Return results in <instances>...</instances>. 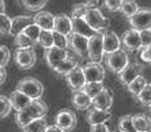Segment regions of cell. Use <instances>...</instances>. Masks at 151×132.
I'll return each mask as SVG.
<instances>
[{"label": "cell", "instance_id": "cell-1", "mask_svg": "<svg viewBox=\"0 0 151 132\" xmlns=\"http://www.w3.org/2000/svg\"><path fill=\"white\" fill-rule=\"evenodd\" d=\"M47 113V105L41 100H32L27 107L22 110L17 112L16 114V123L19 128L26 127L32 120L44 118Z\"/></svg>", "mask_w": 151, "mask_h": 132}, {"label": "cell", "instance_id": "cell-2", "mask_svg": "<svg viewBox=\"0 0 151 132\" xmlns=\"http://www.w3.org/2000/svg\"><path fill=\"white\" fill-rule=\"evenodd\" d=\"M17 90L27 95L31 100H40L44 95L45 87L42 82L36 77H24L17 84Z\"/></svg>", "mask_w": 151, "mask_h": 132}, {"label": "cell", "instance_id": "cell-3", "mask_svg": "<svg viewBox=\"0 0 151 132\" xmlns=\"http://www.w3.org/2000/svg\"><path fill=\"white\" fill-rule=\"evenodd\" d=\"M83 19L96 33H104L110 26V21L101 13L99 8H88L83 16Z\"/></svg>", "mask_w": 151, "mask_h": 132}, {"label": "cell", "instance_id": "cell-4", "mask_svg": "<svg viewBox=\"0 0 151 132\" xmlns=\"http://www.w3.org/2000/svg\"><path fill=\"white\" fill-rule=\"evenodd\" d=\"M105 63L113 73L119 74L124 69V67L129 63V58H128L126 50L119 49V50L110 53V54H105Z\"/></svg>", "mask_w": 151, "mask_h": 132}, {"label": "cell", "instance_id": "cell-5", "mask_svg": "<svg viewBox=\"0 0 151 132\" xmlns=\"http://www.w3.org/2000/svg\"><path fill=\"white\" fill-rule=\"evenodd\" d=\"M14 60H16L17 66L21 69L27 71L31 69L35 66L37 55L33 48H26V49H17L14 53Z\"/></svg>", "mask_w": 151, "mask_h": 132}, {"label": "cell", "instance_id": "cell-6", "mask_svg": "<svg viewBox=\"0 0 151 132\" xmlns=\"http://www.w3.org/2000/svg\"><path fill=\"white\" fill-rule=\"evenodd\" d=\"M69 41V48L68 50H72L73 54H76L78 59H85L87 56V46H88V39L85 36H81L78 33L72 32L68 36Z\"/></svg>", "mask_w": 151, "mask_h": 132}, {"label": "cell", "instance_id": "cell-7", "mask_svg": "<svg viewBox=\"0 0 151 132\" xmlns=\"http://www.w3.org/2000/svg\"><path fill=\"white\" fill-rule=\"evenodd\" d=\"M87 58L91 62L101 63L104 58V48H103V33H95L88 39L87 46Z\"/></svg>", "mask_w": 151, "mask_h": 132}, {"label": "cell", "instance_id": "cell-8", "mask_svg": "<svg viewBox=\"0 0 151 132\" xmlns=\"http://www.w3.org/2000/svg\"><path fill=\"white\" fill-rule=\"evenodd\" d=\"M129 25L137 31L151 30V8H138L137 12L129 17Z\"/></svg>", "mask_w": 151, "mask_h": 132}, {"label": "cell", "instance_id": "cell-9", "mask_svg": "<svg viewBox=\"0 0 151 132\" xmlns=\"http://www.w3.org/2000/svg\"><path fill=\"white\" fill-rule=\"evenodd\" d=\"M55 124L64 132H69L77 126V115L70 109H60L55 115Z\"/></svg>", "mask_w": 151, "mask_h": 132}, {"label": "cell", "instance_id": "cell-10", "mask_svg": "<svg viewBox=\"0 0 151 132\" xmlns=\"http://www.w3.org/2000/svg\"><path fill=\"white\" fill-rule=\"evenodd\" d=\"M122 49L129 53H137L141 49V40H139V31L134 28L127 30L122 36Z\"/></svg>", "mask_w": 151, "mask_h": 132}, {"label": "cell", "instance_id": "cell-11", "mask_svg": "<svg viewBox=\"0 0 151 132\" xmlns=\"http://www.w3.org/2000/svg\"><path fill=\"white\" fill-rule=\"evenodd\" d=\"M86 82H103L105 78V69L101 63L88 62L82 67Z\"/></svg>", "mask_w": 151, "mask_h": 132}, {"label": "cell", "instance_id": "cell-12", "mask_svg": "<svg viewBox=\"0 0 151 132\" xmlns=\"http://www.w3.org/2000/svg\"><path fill=\"white\" fill-rule=\"evenodd\" d=\"M142 69L143 67L137 62H129L124 67V69L120 72L119 76V82L124 86H128L133 80H136L137 77L142 76Z\"/></svg>", "mask_w": 151, "mask_h": 132}, {"label": "cell", "instance_id": "cell-13", "mask_svg": "<svg viewBox=\"0 0 151 132\" xmlns=\"http://www.w3.org/2000/svg\"><path fill=\"white\" fill-rule=\"evenodd\" d=\"M69 55V50H65V49H60L56 46H51L49 49H45V60H46V64L49 68L54 69L56 66L63 62L67 56Z\"/></svg>", "mask_w": 151, "mask_h": 132}, {"label": "cell", "instance_id": "cell-14", "mask_svg": "<svg viewBox=\"0 0 151 132\" xmlns=\"http://www.w3.org/2000/svg\"><path fill=\"white\" fill-rule=\"evenodd\" d=\"M65 81L67 85L72 91H80L86 84V78L82 71V67L78 66L76 69H73L72 72L65 74Z\"/></svg>", "mask_w": 151, "mask_h": 132}, {"label": "cell", "instance_id": "cell-15", "mask_svg": "<svg viewBox=\"0 0 151 132\" xmlns=\"http://www.w3.org/2000/svg\"><path fill=\"white\" fill-rule=\"evenodd\" d=\"M103 48H104V55L122 49L120 37L114 31H105L103 33Z\"/></svg>", "mask_w": 151, "mask_h": 132}, {"label": "cell", "instance_id": "cell-16", "mask_svg": "<svg viewBox=\"0 0 151 132\" xmlns=\"http://www.w3.org/2000/svg\"><path fill=\"white\" fill-rule=\"evenodd\" d=\"M64 36H69L72 33V18L64 13L56 14L54 17V30Z\"/></svg>", "mask_w": 151, "mask_h": 132}, {"label": "cell", "instance_id": "cell-17", "mask_svg": "<svg viewBox=\"0 0 151 132\" xmlns=\"http://www.w3.org/2000/svg\"><path fill=\"white\" fill-rule=\"evenodd\" d=\"M110 118H111V112L110 110H101V109H96V108L88 109L87 115H86V119H87L90 126L106 123Z\"/></svg>", "mask_w": 151, "mask_h": 132}, {"label": "cell", "instance_id": "cell-18", "mask_svg": "<svg viewBox=\"0 0 151 132\" xmlns=\"http://www.w3.org/2000/svg\"><path fill=\"white\" fill-rule=\"evenodd\" d=\"M33 23V17L29 16H17L12 18V23H10V36H17L18 33L23 32L29 25Z\"/></svg>", "mask_w": 151, "mask_h": 132}, {"label": "cell", "instance_id": "cell-19", "mask_svg": "<svg viewBox=\"0 0 151 132\" xmlns=\"http://www.w3.org/2000/svg\"><path fill=\"white\" fill-rule=\"evenodd\" d=\"M54 14L50 12H45L40 10L33 17V23L37 25L41 30H46V31H52L54 30Z\"/></svg>", "mask_w": 151, "mask_h": 132}, {"label": "cell", "instance_id": "cell-20", "mask_svg": "<svg viewBox=\"0 0 151 132\" xmlns=\"http://www.w3.org/2000/svg\"><path fill=\"white\" fill-rule=\"evenodd\" d=\"M113 105V94L108 89H104L99 95L92 99V108L101 110H110Z\"/></svg>", "mask_w": 151, "mask_h": 132}, {"label": "cell", "instance_id": "cell-21", "mask_svg": "<svg viewBox=\"0 0 151 132\" xmlns=\"http://www.w3.org/2000/svg\"><path fill=\"white\" fill-rule=\"evenodd\" d=\"M78 66H80V60H78L77 56L70 54V51H69V55H68L63 62H60L52 71H54L55 73H58V74H63V76H65V74H68L73 69L77 68Z\"/></svg>", "mask_w": 151, "mask_h": 132}, {"label": "cell", "instance_id": "cell-22", "mask_svg": "<svg viewBox=\"0 0 151 132\" xmlns=\"http://www.w3.org/2000/svg\"><path fill=\"white\" fill-rule=\"evenodd\" d=\"M72 105L77 110H88L92 107V99L86 95L82 90L73 91V94H72Z\"/></svg>", "mask_w": 151, "mask_h": 132}, {"label": "cell", "instance_id": "cell-23", "mask_svg": "<svg viewBox=\"0 0 151 132\" xmlns=\"http://www.w3.org/2000/svg\"><path fill=\"white\" fill-rule=\"evenodd\" d=\"M72 32L78 33V35H81V36H85V37H87V39H90V37L96 33L87 25V22H86L83 18H72Z\"/></svg>", "mask_w": 151, "mask_h": 132}, {"label": "cell", "instance_id": "cell-24", "mask_svg": "<svg viewBox=\"0 0 151 132\" xmlns=\"http://www.w3.org/2000/svg\"><path fill=\"white\" fill-rule=\"evenodd\" d=\"M9 101H10V104H12V108L14 109V110L19 112V110H22V109H24L26 107H27L32 100L29 99L27 95H24L23 92H21L19 90L16 89L9 95Z\"/></svg>", "mask_w": 151, "mask_h": 132}, {"label": "cell", "instance_id": "cell-25", "mask_svg": "<svg viewBox=\"0 0 151 132\" xmlns=\"http://www.w3.org/2000/svg\"><path fill=\"white\" fill-rule=\"evenodd\" d=\"M133 127L137 132H151V118L146 114L138 113L132 115Z\"/></svg>", "mask_w": 151, "mask_h": 132}, {"label": "cell", "instance_id": "cell-26", "mask_svg": "<svg viewBox=\"0 0 151 132\" xmlns=\"http://www.w3.org/2000/svg\"><path fill=\"white\" fill-rule=\"evenodd\" d=\"M18 3L28 12H40L46 6L49 0H18Z\"/></svg>", "mask_w": 151, "mask_h": 132}, {"label": "cell", "instance_id": "cell-27", "mask_svg": "<svg viewBox=\"0 0 151 132\" xmlns=\"http://www.w3.org/2000/svg\"><path fill=\"white\" fill-rule=\"evenodd\" d=\"M147 84H149V82H147L146 78L143 77V76H139V77L136 78V80L132 81L128 86H126V87H127V90H128V92H129L132 96H134V97H136L139 92L142 91V89L145 87Z\"/></svg>", "mask_w": 151, "mask_h": 132}, {"label": "cell", "instance_id": "cell-28", "mask_svg": "<svg viewBox=\"0 0 151 132\" xmlns=\"http://www.w3.org/2000/svg\"><path fill=\"white\" fill-rule=\"evenodd\" d=\"M104 89L105 87H104L103 82H86L85 86L82 87V91L87 96L91 97V99H93V97L99 95Z\"/></svg>", "mask_w": 151, "mask_h": 132}, {"label": "cell", "instance_id": "cell-29", "mask_svg": "<svg viewBox=\"0 0 151 132\" xmlns=\"http://www.w3.org/2000/svg\"><path fill=\"white\" fill-rule=\"evenodd\" d=\"M46 127H47V122L44 117V118L32 120L31 123H28L26 127L22 128V131L23 132H44Z\"/></svg>", "mask_w": 151, "mask_h": 132}, {"label": "cell", "instance_id": "cell-30", "mask_svg": "<svg viewBox=\"0 0 151 132\" xmlns=\"http://www.w3.org/2000/svg\"><path fill=\"white\" fill-rule=\"evenodd\" d=\"M138 4L136 3V0H123L122 4H120V8L119 10L122 12L126 17H132L133 14L138 10Z\"/></svg>", "mask_w": 151, "mask_h": 132}, {"label": "cell", "instance_id": "cell-31", "mask_svg": "<svg viewBox=\"0 0 151 132\" xmlns=\"http://www.w3.org/2000/svg\"><path fill=\"white\" fill-rule=\"evenodd\" d=\"M37 44L40 46H42L44 49H49L51 46H54V37H52V31H46L42 30L37 39Z\"/></svg>", "mask_w": 151, "mask_h": 132}, {"label": "cell", "instance_id": "cell-32", "mask_svg": "<svg viewBox=\"0 0 151 132\" xmlns=\"http://www.w3.org/2000/svg\"><path fill=\"white\" fill-rule=\"evenodd\" d=\"M136 99L139 104H142L143 107L151 108V84H147L145 87L142 89V91L136 96Z\"/></svg>", "mask_w": 151, "mask_h": 132}, {"label": "cell", "instance_id": "cell-33", "mask_svg": "<svg viewBox=\"0 0 151 132\" xmlns=\"http://www.w3.org/2000/svg\"><path fill=\"white\" fill-rule=\"evenodd\" d=\"M118 128L119 132H137L133 127L132 115H123L118 119Z\"/></svg>", "mask_w": 151, "mask_h": 132}, {"label": "cell", "instance_id": "cell-34", "mask_svg": "<svg viewBox=\"0 0 151 132\" xmlns=\"http://www.w3.org/2000/svg\"><path fill=\"white\" fill-rule=\"evenodd\" d=\"M35 43L31 41L27 36L24 35L23 32L18 33L17 36H14V46L17 49H26V48H33L35 46Z\"/></svg>", "mask_w": 151, "mask_h": 132}, {"label": "cell", "instance_id": "cell-35", "mask_svg": "<svg viewBox=\"0 0 151 132\" xmlns=\"http://www.w3.org/2000/svg\"><path fill=\"white\" fill-rule=\"evenodd\" d=\"M12 104L9 101V97H6L4 95H0V119L5 118L10 114L12 112Z\"/></svg>", "mask_w": 151, "mask_h": 132}, {"label": "cell", "instance_id": "cell-36", "mask_svg": "<svg viewBox=\"0 0 151 132\" xmlns=\"http://www.w3.org/2000/svg\"><path fill=\"white\" fill-rule=\"evenodd\" d=\"M41 31H42V30H41L39 26L35 25V23H32V25H29L28 27L24 30L23 33H24V35L27 36L31 41H33L35 44H37V39H39V36H40Z\"/></svg>", "mask_w": 151, "mask_h": 132}, {"label": "cell", "instance_id": "cell-37", "mask_svg": "<svg viewBox=\"0 0 151 132\" xmlns=\"http://www.w3.org/2000/svg\"><path fill=\"white\" fill-rule=\"evenodd\" d=\"M52 37H54V46L68 50V48H69L68 36H64V35H62V33H59V32L52 31Z\"/></svg>", "mask_w": 151, "mask_h": 132}, {"label": "cell", "instance_id": "cell-38", "mask_svg": "<svg viewBox=\"0 0 151 132\" xmlns=\"http://www.w3.org/2000/svg\"><path fill=\"white\" fill-rule=\"evenodd\" d=\"M10 23H12V18H9L5 13L0 14V33L9 35V32H10Z\"/></svg>", "mask_w": 151, "mask_h": 132}, {"label": "cell", "instance_id": "cell-39", "mask_svg": "<svg viewBox=\"0 0 151 132\" xmlns=\"http://www.w3.org/2000/svg\"><path fill=\"white\" fill-rule=\"evenodd\" d=\"M10 59V51L5 45H0V67H6Z\"/></svg>", "mask_w": 151, "mask_h": 132}, {"label": "cell", "instance_id": "cell-40", "mask_svg": "<svg viewBox=\"0 0 151 132\" xmlns=\"http://www.w3.org/2000/svg\"><path fill=\"white\" fill-rule=\"evenodd\" d=\"M139 40H141V48H149L151 45V30L139 31Z\"/></svg>", "mask_w": 151, "mask_h": 132}, {"label": "cell", "instance_id": "cell-41", "mask_svg": "<svg viewBox=\"0 0 151 132\" xmlns=\"http://www.w3.org/2000/svg\"><path fill=\"white\" fill-rule=\"evenodd\" d=\"M88 8L83 3L82 4H77L73 6V9H72V18H83L86 10Z\"/></svg>", "mask_w": 151, "mask_h": 132}, {"label": "cell", "instance_id": "cell-42", "mask_svg": "<svg viewBox=\"0 0 151 132\" xmlns=\"http://www.w3.org/2000/svg\"><path fill=\"white\" fill-rule=\"evenodd\" d=\"M122 1L123 0H104V5L110 12H116V10H119Z\"/></svg>", "mask_w": 151, "mask_h": 132}, {"label": "cell", "instance_id": "cell-43", "mask_svg": "<svg viewBox=\"0 0 151 132\" xmlns=\"http://www.w3.org/2000/svg\"><path fill=\"white\" fill-rule=\"evenodd\" d=\"M139 59L145 63H151V50H150V48H141L139 49Z\"/></svg>", "mask_w": 151, "mask_h": 132}, {"label": "cell", "instance_id": "cell-44", "mask_svg": "<svg viewBox=\"0 0 151 132\" xmlns=\"http://www.w3.org/2000/svg\"><path fill=\"white\" fill-rule=\"evenodd\" d=\"M90 132H109V128L106 126V123L103 124H93V126H90Z\"/></svg>", "mask_w": 151, "mask_h": 132}, {"label": "cell", "instance_id": "cell-45", "mask_svg": "<svg viewBox=\"0 0 151 132\" xmlns=\"http://www.w3.org/2000/svg\"><path fill=\"white\" fill-rule=\"evenodd\" d=\"M100 3H101V0H87L83 4L87 6V8H99Z\"/></svg>", "mask_w": 151, "mask_h": 132}, {"label": "cell", "instance_id": "cell-46", "mask_svg": "<svg viewBox=\"0 0 151 132\" xmlns=\"http://www.w3.org/2000/svg\"><path fill=\"white\" fill-rule=\"evenodd\" d=\"M6 80V69L4 67H0V85H3Z\"/></svg>", "mask_w": 151, "mask_h": 132}, {"label": "cell", "instance_id": "cell-47", "mask_svg": "<svg viewBox=\"0 0 151 132\" xmlns=\"http://www.w3.org/2000/svg\"><path fill=\"white\" fill-rule=\"evenodd\" d=\"M44 132H64L63 130H60V128L56 126V124H52V126H47L45 128Z\"/></svg>", "mask_w": 151, "mask_h": 132}, {"label": "cell", "instance_id": "cell-48", "mask_svg": "<svg viewBox=\"0 0 151 132\" xmlns=\"http://www.w3.org/2000/svg\"><path fill=\"white\" fill-rule=\"evenodd\" d=\"M5 13V1L4 0H0V14Z\"/></svg>", "mask_w": 151, "mask_h": 132}, {"label": "cell", "instance_id": "cell-49", "mask_svg": "<svg viewBox=\"0 0 151 132\" xmlns=\"http://www.w3.org/2000/svg\"><path fill=\"white\" fill-rule=\"evenodd\" d=\"M149 48H150V50H151V45H150V46H149Z\"/></svg>", "mask_w": 151, "mask_h": 132}, {"label": "cell", "instance_id": "cell-50", "mask_svg": "<svg viewBox=\"0 0 151 132\" xmlns=\"http://www.w3.org/2000/svg\"><path fill=\"white\" fill-rule=\"evenodd\" d=\"M109 132H110V131H109ZM111 132H115V131H111Z\"/></svg>", "mask_w": 151, "mask_h": 132}]
</instances>
